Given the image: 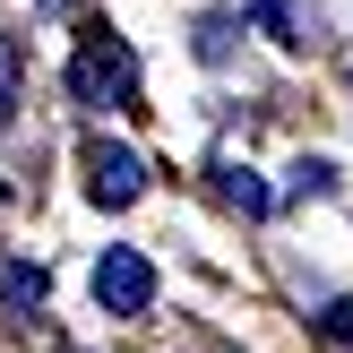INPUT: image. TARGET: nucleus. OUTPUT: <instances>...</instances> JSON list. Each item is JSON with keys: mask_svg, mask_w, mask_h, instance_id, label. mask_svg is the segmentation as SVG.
I'll use <instances>...</instances> for the list:
<instances>
[{"mask_svg": "<svg viewBox=\"0 0 353 353\" xmlns=\"http://www.w3.org/2000/svg\"><path fill=\"white\" fill-rule=\"evenodd\" d=\"M69 95L86 112H138V52L112 26H86V43L69 52Z\"/></svg>", "mask_w": 353, "mask_h": 353, "instance_id": "obj_1", "label": "nucleus"}, {"mask_svg": "<svg viewBox=\"0 0 353 353\" xmlns=\"http://www.w3.org/2000/svg\"><path fill=\"white\" fill-rule=\"evenodd\" d=\"M327 327H336V336L353 345V302H327Z\"/></svg>", "mask_w": 353, "mask_h": 353, "instance_id": "obj_10", "label": "nucleus"}, {"mask_svg": "<svg viewBox=\"0 0 353 353\" xmlns=\"http://www.w3.org/2000/svg\"><path fill=\"white\" fill-rule=\"evenodd\" d=\"M86 199H95V207H138V199H147V155L95 138V147H86Z\"/></svg>", "mask_w": 353, "mask_h": 353, "instance_id": "obj_3", "label": "nucleus"}, {"mask_svg": "<svg viewBox=\"0 0 353 353\" xmlns=\"http://www.w3.org/2000/svg\"><path fill=\"white\" fill-rule=\"evenodd\" d=\"M224 199H233L241 216H268V207H276V190L259 181V172H224Z\"/></svg>", "mask_w": 353, "mask_h": 353, "instance_id": "obj_7", "label": "nucleus"}, {"mask_svg": "<svg viewBox=\"0 0 353 353\" xmlns=\"http://www.w3.org/2000/svg\"><path fill=\"white\" fill-rule=\"evenodd\" d=\"M327 190H336V164L302 155V164H293V199H327Z\"/></svg>", "mask_w": 353, "mask_h": 353, "instance_id": "obj_9", "label": "nucleus"}, {"mask_svg": "<svg viewBox=\"0 0 353 353\" xmlns=\"http://www.w3.org/2000/svg\"><path fill=\"white\" fill-rule=\"evenodd\" d=\"M0 302H9L17 319H26V310L43 302V268H26V259H9V268H0Z\"/></svg>", "mask_w": 353, "mask_h": 353, "instance_id": "obj_5", "label": "nucleus"}, {"mask_svg": "<svg viewBox=\"0 0 353 353\" xmlns=\"http://www.w3.org/2000/svg\"><path fill=\"white\" fill-rule=\"evenodd\" d=\"M43 9H61V0H43Z\"/></svg>", "mask_w": 353, "mask_h": 353, "instance_id": "obj_11", "label": "nucleus"}, {"mask_svg": "<svg viewBox=\"0 0 353 353\" xmlns=\"http://www.w3.org/2000/svg\"><path fill=\"white\" fill-rule=\"evenodd\" d=\"M190 43H199V61H224V52H233V17H224V9H207Z\"/></svg>", "mask_w": 353, "mask_h": 353, "instance_id": "obj_8", "label": "nucleus"}, {"mask_svg": "<svg viewBox=\"0 0 353 353\" xmlns=\"http://www.w3.org/2000/svg\"><path fill=\"white\" fill-rule=\"evenodd\" d=\"M95 310H112V319H138V310H155V268H147V250L112 241V250L95 259Z\"/></svg>", "mask_w": 353, "mask_h": 353, "instance_id": "obj_2", "label": "nucleus"}, {"mask_svg": "<svg viewBox=\"0 0 353 353\" xmlns=\"http://www.w3.org/2000/svg\"><path fill=\"white\" fill-rule=\"evenodd\" d=\"M250 26H259V34H276L285 52H302V43H310V9H302V0H250Z\"/></svg>", "mask_w": 353, "mask_h": 353, "instance_id": "obj_4", "label": "nucleus"}, {"mask_svg": "<svg viewBox=\"0 0 353 353\" xmlns=\"http://www.w3.org/2000/svg\"><path fill=\"white\" fill-rule=\"evenodd\" d=\"M17 95H26V43H17V34H0V121L17 112Z\"/></svg>", "mask_w": 353, "mask_h": 353, "instance_id": "obj_6", "label": "nucleus"}]
</instances>
